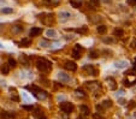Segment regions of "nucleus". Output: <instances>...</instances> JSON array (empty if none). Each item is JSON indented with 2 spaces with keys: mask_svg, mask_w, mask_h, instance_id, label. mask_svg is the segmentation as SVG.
<instances>
[{
  "mask_svg": "<svg viewBox=\"0 0 136 119\" xmlns=\"http://www.w3.org/2000/svg\"><path fill=\"white\" fill-rule=\"evenodd\" d=\"M99 5H100V0H89V4H88V6L92 10H95L97 7H99Z\"/></svg>",
  "mask_w": 136,
  "mask_h": 119,
  "instance_id": "obj_17",
  "label": "nucleus"
},
{
  "mask_svg": "<svg viewBox=\"0 0 136 119\" xmlns=\"http://www.w3.org/2000/svg\"><path fill=\"white\" fill-rule=\"evenodd\" d=\"M79 110H81V116H84V117H88L89 116V113H90V110H89V107L85 105H82L81 107H79Z\"/></svg>",
  "mask_w": 136,
  "mask_h": 119,
  "instance_id": "obj_15",
  "label": "nucleus"
},
{
  "mask_svg": "<svg viewBox=\"0 0 136 119\" xmlns=\"http://www.w3.org/2000/svg\"><path fill=\"white\" fill-rule=\"evenodd\" d=\"M60 46H62V43L60 42H54L51 45V48H59Z\"/></svg>",
  "mask_w": 136,
  "mask_h": 119,
  "instance_id": "obj_37",
  "label": "nucleus"
},
{
  "mask_svg": "<svg viewBox=\"0 0 136 119\" xmlns=\"http://www.w3.org/2000/svg\"><path fill=\"white\" fill-rule=\"evenodd\" d=\"M118 102L120 104V105H125V101L123 99H118Z\"/></svg>",
  "mask_w": 136,
  "mask_h": 119,
  "instance_id": "obj_45",
  "label": "nucleus"
},
{
  "mask_svg": "<svg viewBox=\"0 0 136 119\" xmlns=\"http://www.w3.org/2000/svg\"><path fill=\"white\" fill-rule=\"evenodd\" d=\"M74 110H75V106H74V104H71V102H62V104H60V111L64 112V113L69 114Z\"/></svg>",
  "mask_w": 136,
  "mask_h": 119,
  "instance_id": "obj_3",
  "label": "nucleus"
},
{
  "mask_svg": "<svg viewBox=\"0 0 136 119\" xmlns=\"http://www.w3.org/2000/svg\"><path fill=\"white\" fill-rule=\"evenodd\" d=\"M1 12H3V13H12V12H13V9H12V7H3V9H1Z\"/></svg>",
  "mask_w": 136,
  "mask_h": 119,
  "instance_id": "obj_34",
  "label": "nucleus"
},
{
  "mask_svg": "<svg viewBox=\"0 0 136 119\" xmlns=\"http://www.w3.org/2000/svg\"><path fill=\"white\" fill-rule=\"evenodd\" d=\"M94 118H95V119H105V118H104V117H102V116H100V114H98V113H95V114H94Z\"/></svg>",
  "mask_w": 136,
  "mask_h": 119,
  "instance_id": "obj_40",
  "label": "nucleus"
},
{
  "mask_svg": "<svg viewBox=\"0 0 136 119\" xmlns=\"http://www.w3.org/2000/svg\"><path fill=\"white\" fill-rule=\"evenodd\" d=\"M135 106H136L135 101H134V100H131V101L129 102V108H130V110H131V108H134V107H135Z\"/></svg>",
  "mask_w": 136,
  "mask_h": 119,
  "instance_id": "obj_38",
  "label": "nucleus"
},
{
  "mask_svg": "<svg viewBox=\"0 0 136 119\" xmlns=\"http://www.w3.org/2000/svg\"><path fill=\"white\" fill-rule=\"evenodd\" d=\"M16 118V114L13 112H6V111H3L0 113V119H14Z\"/></svg>",
  "mask_w": 136,
  "mask_h": 119,
  "instance_id": "obj_9",
  "label": "nucleus"
},
{
  "mask_svg": "<svg viewBox=\"0 0 136 119\" xmlns=\"http://www.w3.org/2000/svg\"><path fill=\"white\" fill-rule=\"evenodd\" d=\"M65 39L66 40H72V39H74V35H66Z\"/></svg>",
  "mask_w": 136,
  "mask_h": 119,
  "instance_id": "obj_43",
  "label": "nucleus"
},
{
  "mask_svg": "<svg viewBox=\"0 0 136 119\" xmlns=\"http://www.w3.org/2000/svg\"><path fill=\"white\" fill-rule=\"evenodd\" d=\"M77 119H88V117H84V116H79Z\"/></svg>",
  "mask_w": 136,
  "mask_h": 119,
  "instance_id": "obj_47",
  "label": "nucleus"
},
{
  "mask_svg": "<svg viewBox=\"0 0 136 119\" xmlns=\"http://www.w3.org/2000/svg\"><path fill=\"white\" fill-rule=\"evenodd\" d=\"M107 83L110 84V89H112V90H116L117 89V83L112 77H108L107 78Z\"/></svg>",
  "mask_w": 136,
  "mask_h": 119,
  "instance_id": "obj_18",
  "label": "nucleus"
},
{
  "mask_svg": "<svg viewBox=\"0 0 136 119\" xmlns=\"http://www.w3.org/2000/svg\"><path fill=\"white\" fill-rule=\"evenodd\" d=\"M82 52H83V47H82V46L76 45L74 47V49H72V58H75V59H79Z\"/></svg>",
  "mask_w": 136,
  "mask_h": 119,
  "instance_id": "obj_4",
  "label": "nucleus"
},
{
  "mask_svg": "<svg viewBox=\"0 0 136 119\" xmlns=\"http://www.w3.org/2000/svg\"><path fill=\"white\" fill-rule=\"evenodd\" d=\"M83 70H84L85 72H88L90 76H97V75H98V70L94 68L93 65H90V64H89V65H84Z\"/></svg>",
  "mask_w": 136,
  "mask_h": 119,
  "instance_id": "obj_8",
  "label": "nucleus"
},
{
  "mask_svg": "<svg viewBox=\"0 0 136 119\" xmlns=\"http://www.w3.org/2000/svg\"><path fill=\"white\" fill-rule=\"evenodd\" d=\"M58 79H59L60 82L63 83H68L70 82V75H68L66 72H63V71H59L58 72Z\"/></svg>",
  "mask_w": 136,
  "mask_h": 119,
  "instance_id": "obj_6",
  "label": "nucleus"
},
{
  "mask_svg": "<svg viewBox=\"0 0 136 119\" xmlns=\"http://www.w3.org/2000/svg\"><path fill=\"white\" fill-rule=\"evenodd\" d=\"M39 119H47V118H46L45 114H42V116H40V117H39Z\"/></svg>",
  "mask_w": 136,
  "mask_h": 119,
  "instance_id": "obj_48",
  "label": "nucleus"
},
{
  "mask_svg": "<svg viewBox=\"0 0 136 119\" xmlns=\"http://www.w3.org/2000/svg\"><path fill=\"white\" fill-rule=\"evenodd\" d=\"M30 43H31V40L30 39H22L19 41V46H21V47H28Z\"/></svg>",
  "mask_w": 136,
  "mask_h": 119,
  "instance_id": "obj_21",
  "label": "nucleus"
},
{
  "mask_svg": "<svg viewBox=\"0 0 136 119\" xmlns=\"http://www.w3.org/2000/svg\"><path fill=\"white\" fill-rule=\"evenodd\" d=\"M35 65L40 72H49L52 70V63L45 58H39L35 63Z\"/></svg>",
  "mask_w": 136,
  "mask_h": 119,
  "instance_id": "obj_1",
  "label": "nucleus"
},
{
  "mask_svg": "<svg viewBox=\"0 0 136 119\" xmlns=\"http://www.w3.org/2000/svg\"><path fill=\"white\" fill-rule=\"evenodd\" d=\"M21 31H23V27L22 25H14V27H12V33H14V34H18V33H21Z\"/></svg>",
  "mask_w": 136,
  "mask_h": 119,
  "instance_id": "obj_25",
  "label": "nucleus"
},
{
  "mask_svg": "<svg viewBox=\"0 0 136 119\" xmlns=\"http://www.w3.org/2000/svg\"><path fill=\"white\" fill-rule=\"evenodd\" d=\"M21 96H22V101L24 102V104H30L31 105V96H29L28 93L22 91V93H21Z\"/></svg>",
  "mask_w": 136,
  "mask_h": 119,
  "instance_id": "obj_14",
  "label": "nucleus"
},
{
  "mask_svg": "<svg viewBox=\"0 0 136 119\" xmlns=\"http://www.w3.org/2000/svg\"><path fill=\"white\" fill-rule=\"evenodd\" d=\"M45 35L48 37V39H56V37L58 36V33L54 30V29H47V30L45 31Z\"/></svg>",
  "mask_w": 136,
  "mask_h": 119,
  "instance_id": "obj_11",
  "label": "nucleus"
},
{
  "mask_svg": "<svg viewBox=\"0 0 136 119\" xmlns=\"http://www.w3.org/2000/svg\"><path fill=\"white\" fill-rule=\"evenodd\" d=\"M98 57H99V52L98 51H92L89 53V58H92V59H97Z\"/></svg>",
  "mask_w": 136,
  "mask_h": 119,
  "instance_id": "obj_32",
  "label": "nucleus"
},
{
  "mask_svg": "<svg viewBox=\"0 0 136 119\" xmlns=\"http://www.w3.org/2000/svg\"><path fill=\"white\" fill-rule=\"evenodd\" d=\"M0 48H3V49H4V48H5V46H4L3 43H0Z\"/></svg>",
  "mask_w": 136,
  "mask_h": 119,
  "instance_id": "obj_50",
  "label": "nucleus"
},
{
  "mask_svg": "<svg viewBox=\"0 0 136 119\" xmlns=\"http://www.w3.org/2000/svg\"><path fill=\"white\" fill-rule=\"evenodd\" d=\"M33 74L29 71H21V78L22 79H31L33 78Z\"/></svg>",
  "mask_w": 136,
  "mask_h": 119,
  "instance_id": "obj_16",
  "label": "nucleus"
},
{
  "mask_svg": "<svg viewBox=\"0 0 136 119\" xmlns=\"http://www.w3.org/2000/svg\"><path fill=\"white\" fill-rule=\"evenodd\" d=\"M58 16H59V20L62 23L68 22V20L71 18V13L69 11H60L59 13H58Z\"/></svg>",
  "mask_w": 136,
  "mask_h": 119,
  "instance_id": "obj_5",
  "label": "nucleus"
},
{
  "mask_svg": "<svg viewBox=\"0 0 136 119\" xmlns=\"http://www.w3.org/2000/svg\"><path fill=\"white\" fill-rule=\"evenodd\" d=\"M64 99H65V97H64V96H62V95H59V96L57 97V100H58V101H62V100H64Z\"/></svg>",
  "mask_w": 136,
  "mask_h": 119,
  "instance_id": "obj_46",
  "label": "nucleus"
},
{
  "mask_svg": "<svg viewBox=\"0 0 136 119\" xmlns=\"http://www.w3.org/2000/svg\"><path fill=\"white\" fill-rule=\"evenodd\" d=\"M21 61H22L26 66H29V61H28V59L26 58V54H22V55H21Z\"/></svg>",
  "mask_w": 136,
  "mask_h": 119,
  "instance_id": "obj_33",
  "label": "nucleus"
},
{
  "mask_svg": "<svg viewBox=\"0 0 136 119\" xmlns=\"http://www.w3.org/2000/svg\"><path fill=\"white\" fill-rule=\"evenodd\" d=\"M87 27H83V28H78V29H76V31L77 33H79V34H85L87 33Z\"/></svg>",
  "mask_w": 136,
  "mask_h": 119,
  "instance_id": "obj_35",
  "label": "nucleus"
},
{
  "mask_svg": "<svg viewBox=\"0 0 136 119\" xmlns=\"http://www.w3.org/2000/svg\"><path fill=\"white\" fill-rule=\"evenodd\" d=\"M64 68L66 69V70L71 71V72H74V71L77 70V65L75 61H70V60H66L65 63H64Z\"/></svg>",
  "mask_w": 136,
  "mask_h": 119,
  "instance_id": "obj_7",
  "label": "nucleus"
},
{
  "mask_svg": "<svg viewBox=\"0 0 136 119\" xmlns=\"http://www.w3.org/2000/svg\"><path fill=\"white\" fill-rule=\"evenodd\" d=\"M41 34V28L39 27H34V28H31L30 31H29V36L34 37V36H37V35Z\"/></svg>",
  "mask_w": 136,
  "mask_h": 119,
  "instance_id": "obj_12",
  "label": "nucleus"
},
{
  "mask_svg": "<svg viewBox=\"0 0 136 119\" xmlns=\"http://www.w3.org/2000/svg\"><path fill=\"white\" fill-rule=\"evenodd\" d=\"M102 41H104V42L105 43H112L113 42V39H111V37H104V39H102Z\"/></svg>",
  "mask_w": 136,
  "mask_h": 119,
  "instance_id": "obj_36",
  "label": "nucleus"
},
{
  "mask_svg": "<svg viewBox=\"0 0 136 119\" xmlns=\"http://www.w3.org/2000/svg\"><path fill=\"white\" fill-rule=\"evenodd\" d=\"M123 83H124L125 87H133V85L136 83V77H135V78H133V79H129V78L124 79V81H123Z\"/></svg>",
  "mask_w": 136,
  "mask_h": 119,
  "instance_id": "obj_19",
  "label": "nucleus"
},
{
  "mask_svg": "<svg viewBox=\"0 0 136 119\" xmlns=\"http://www.w3.org/2000/svg\"><path fill=\"white\" fill-rule=\"evenodd\" d=\"M83 0H70V4L72 7H75V9H78V7H81V5H82Z\"/></svg>",
  "mask_w": 136,
  "mask_h": 119,
  "instance_id": "obj_20",
  "label": "nucleus"
},
{
  "mask_svg": "<svg viewBox=\"0 0 136 119\" xmlns=\"http://www.w3.org/2000/svg\"><path fill=\"white\" fill-rule=\"evenodd\" d=\"M127 3L129 5H134V4H136V0H127Z\"/></svg>",
  "mask_w": 136,
  "mask_h": 119,
  "instance_id": "obj_42",
  "label": "nucleus"
},
{
  "mask_svg": "<svg viewBox=\"0 0 136 119\" xmlns=\"http://www.w3.org/2000/svg\"><path fill=\"white\" fill-rule=\"evenodd\" d=\"M113 35L114 36H118V37H122L124 35V31L122 29H114L113 30Z\"/></svg>",
  "mask_w": 136,
  "mask_h": 119,
  "instance_id": "obj_27",
  "label": "nucleus"
},
{
  "mask_svg": "<svg viewBox=\"0 0 136 119\" xmlns=\"http://www.w3.org/2000/svg\"><path fill=\"white\" fill-rule=\"evenodd\" d=\"M123 94H124V90H123V89H120V90H118V91L116 93V96H117V97H118V96H122Z\"/></svg>",
  "mask_w": 136,
  "mask_h": 119,
  "instance_id": "obj_39",
  "label": "nucleus"
},
{
  "mask_svg": "<svg viewBox=\"0 0 136 119\" xmlns=\"http://www.w3.org/2000/svg\"><path fill=\"white\" fill-rule=\"evenodd\" d=\"M75 94H76L77 97H85V93L82 89H76V90H75Z\"/></svg>",
  "mask_w": 136,
  "mask_h": 119,
  "instance_id": "obj_26",
  "label": "nucleus"
},
{
  "mask_svg": "<svg viewBox=\"0 0 136 119\" xmlns=\"http://www.w3.org/2000/svg\"><path fill=\"white\" fill-rule=\"evenodd\" d=\"M59 3H60V0H46V4H47V5L56 6V5H58Z\"/></svg>",
  "mask_w": 136,
  "mask_h": 119,
  "instance_id": "obj_31",
  "label": "nucleus"
},
{
  "mask_svg": "<svg viewBox=\"0 0 136 119\" xmlns=\"http://www.w3.org/2000/svg\"><path fill=\"white\" fill-rule=\"evenodd\" d=\"M100 105L102 106V108L105 110V108H108V107H111L112 106V101H111L110 99H107V100H104V101L100 104Z\"/></svg>",
  "mask_w": 136,
  "mask_h": 119,
  "instance_id": "obj_23",
  "label": "nucleus"
},
{
  "mask_svg": "<svg viewBox=\"0 0 136 119\" xmlns=\"http://www.w3.org/2000/svg\"><path fill=\"white\" fill-rule=\"evenodd\" d=\"M39 46L40 47H51V45H49V42L47 40H41L39 42Z\"/></svg>",
  "mask_w": 136,
  "mask_h": 119,
  "instance_id": "obj_29",
  "label": "nucleus"
},
{
  "mask_svg": "<svg viewBox=\"0 0 136 119\" xmlns=\"http://www.w3.org/2000/svg\"><path fill=\"white\" fill-rule=\"evenodd\" d=\"M7 64H9L11 68H16V66H17V63H16V60H14L13 58H11V57H10L9 60H7Z\"/></svg>",
  "mask_w": 136,
  "mask_h": 119,
  "instance_id": "obj_30",
  "label": "nucleus"
},
{
  "mask_svg": "<svg viewBox=\"0 0 136 119\" xmlns=\"http://www.w3.org/2000/svg\"><path fill=\"white\" fill-rule=\"evenodd\" d=\"M10 68H11V66H10L9 64H4V65L1 66V74H3V75H7L10 72Z\"/></svg>",
  "mask_w": 136,
  "mask_h": 119,
  "instance_id": "obj_24",
  "label": "nucleus"
},
{
  "mask_svg": "<svg viewBox=\"0 0 136 119\" xmlns=\"http://www.w3.org/2000/svg\"><path fill=\"white\" fill-rule=\"evenodd\" d=\"M46 17H41L40 16V19L42 20L43 24H51L53 22V13H46Z\"/></svg>",
  "mask_w": 136,
  "mask_h": 119,
  "instance_id": "obj_10",
  "label": "nucleus"
},
{
  "mask_svg": "<svg viewBox=\"0 0 136 119\" xmlns=\"http://www.w3.org/2000/svg\"><path fill=\"white\" fill-rule=\"evenodd\" d=\"M128 66V61L127 60H118L114 63V68L116 69H125Z\"/></svg>",
  "mask_w": 136,
  "mask_h": 119,
  "instance_id": "obj_13",
  "label": "nucleus"
},
{
  "mask_svg": "<svg viewBox=\"0 0 136 119\" xmlns=\"http://www.w3.org/2000/svg\"><path fill=\"white\" fill-rule=\"evenodd\" d=\"M22 107L24 108V110H31V108H33V105H29V106H26V105H23Z\"/></svg>",
  "mask_w": 136,
  "mask_h": 119,
  "instance_id": "obj_41",
  "label": "nucleus"
},
{
  "mask_svg": "<svg viewBox=\"0 0 136 119\" xmlns=\"http://www.w3.org/2000/svg\"><path fill=\"white\" fill-rule=\"evenodd\" d=\"M87 84V87L89 89H95V88H100V83H98V82H88V83H85Z\"/></svg>",
  "mask_w": 136,
  "mask_h": 119,
  "instance_id": "obj_22",
  "label": "nucleus"
},
{
  "mask_svg": "<svg viewBox=\"0 0 136 119\" xmlns=\"http://www.w3.org/2000/svg\"><path fill=\"white\" fill-rule=\"evenodd\" d=\"M133 69H134V71L136 70V58L134 59V61H133Z\"/></svg>",
  "mask_w": 136,
  "mask_h": 119,
  "instance_id": "obj_44",
  "label": "nucleus"
},
{
  "mask_svg": "<svg viewBox=\"0 0 136 119\" xmlns=\"http://www.w3.org/2000/svg\"><path fill=\"white\" fill-rule=\"evenodd\" d=\"M106 30H107V28H106L105 25H98V28H97V31L99 34H105Z\"/></svg>",
  "mask_w": 136,
  "mask_h": 119,
  "instance_id": "obj_28",
  "label": "nucleus"
},
{
  "mask_svg": "<svg viewBox=\"0 0 136 119\" xmlns=\"http://www.w3.org/2000/svg\"><path fill=\"white\" fill-rule=\"evenodd\" d=\"M105 4H111V0H102Z\"/></svg>",
  "mask_w": 136,
  "mask_h": 119,
  "instance_id": "obj_49",
  "label": "nucleus"
},
{
  "mask_svg": "<svg viewBox=\"0 0 136 119\" xmlns=\"http://www.w3.org/2000/svg\"><path fill=\"white\" fill-rule=\"evenodd\" d=\"M27 89H28V90H30L31 94H33V95H34L36 99H39V100H45L46 97L48 96V94L46 93L45 90L40 89L39 87H36V85H34V84L27 85Z\"/></svg>",
  "mask_w": 136,
  "mask_h": 119,
  "instance_id": "obj_2",
  "label": "nucleus"
}]
</instances>
